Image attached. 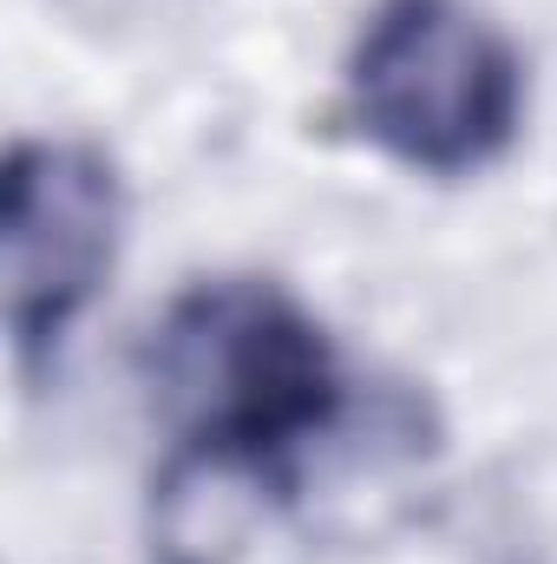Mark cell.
<instances>
[{
  "instance_id": "1",
  "label": "cell",
  "mask_w": 557,
  "mask_h": 564,
  "mask_svg": "<svg viewBox=\"0 0 557 564\" xmlns=\"http://www.w3.org/2000/svg\"><path fill=\"white\" fill-rule=\"evenodd\" d=\"M144 375L171 453L151 479V564H237L348 421L335 335L270 276L190 282L151 328Z\"/></svg>"
},
{
  "instance_id": "2",
  "label": "cell",
  "mask_w": 557,
  "mask_h": 564,
  "mask_svg": "<svg viewBox=\"0 0 557 564\" xmlns=\"http://www.w3.org/2000/svg\"><path fill=\"white\" fill-rule=\"evenodd\" d=\"M525 53L472 0H374L341 66V112L414 177H479L525 132Z\"/></svg>"
},
{
  "instance_id": "3",
  "label": "cell",
  "mask_w": 557,
  "mask_h": 564,
  "mask_svg": "<svg viewBox=\"0 0 557 564\" xmlns=\"http://www.w3.org/2000/svg\"><path fill=\"white\" fill-rule=\"evenodd\" d=\"M125 243V177L86 139H20L0 177L7 341L26 388H40Z\"/></svg>"
}]
</instances>
